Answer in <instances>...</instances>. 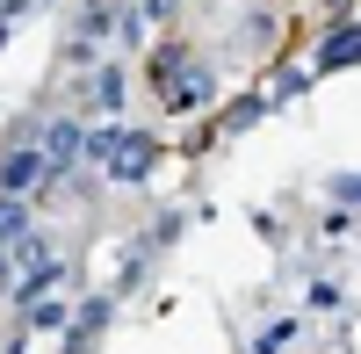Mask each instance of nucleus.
<instances>
[{"label":"nucleus","instance_id":"obj_1","mask_svg":"<svg viewBox=\"0 0 361 354\" xmlns=\"http://www.w3.org/2000/svg\"><path fill=\"white\" fill-rule=\"evenodd\" d=\"M102 152L116 166V181H145V166H152V138H102Z\"/></svg>","mask_w":361,"mask_h":354},{"label":"nucleus","instance_id":"obj_2","mask_svg":"<svg viewBox=\"0 0 361 354\" xmlns=\"http://www.w3.org/2000/svg\"><path fill=\"white\" fill-rule=\"evenodd\" d=\"M44 181V152H15V159H0V195H22V188H37Z\"/></svg>","mask_w":361,"mask_h":354},{"label":"nucleus","instance_id":"obj_3","mask_svg":"<svg viewBox=\"0 0 361 354\" xmlns=\"http://www.w3.org/2000/svg\"><path fill=\"white\" fill-rule=\"evenodd\" d=\"M29 239V217H22V202L15 195H0V246H22Z\"/></svg>","mask_w":361,"mask_h":354},{"label":"nucleus","instance_id":"obj_4","mask_svg":"<svg viewBox=\"0 0 361 354\" xmlns=\"http://www.w3.org/2000/svg\"><path fill=\"white\" fill-rule=\"evenodd\" d=\"M51 152H58V159H73V152H80V130H73V123H58V130H51Z\"/></svg>","mask_w":361,"mask_h":354},{"label":"nucleus","instance_id":"obj_5","mask_svg":"<svg viewBox=\"0 0 361 354\" xmlns=\"http://www.w3.org/2000/svg\"><path fill=\"white\" fill-rule=\"evenodd\" d=\"M325 58H333V66H347V58H361V29H354V37H333V51H325Z\"/></svg>","mask_w":361,"mask_h":354}]
</instances>
